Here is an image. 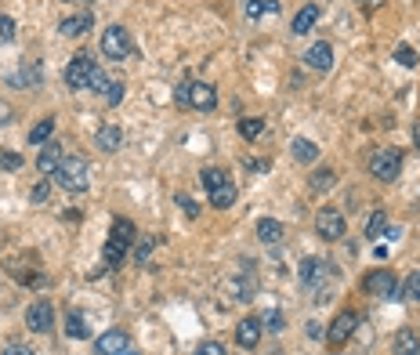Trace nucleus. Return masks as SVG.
<instances>
[{"mask_svg": "<svg viewBox=\"0 0 420 355\" xmlns=\"http://www.w3.org/2000/svg\"><path fill=\"white\" fill-rule=\"evenodd\" d=\"M329 261H322V257H305V265H301V283L305 286H319V283H326L329 279Z\"/></svg>", "mask_w": 420, "mask_h": 355, "instance_id": "nucleus-9", "label": "nucleus"}, {"mask_svg": "<svg viewBox=\"0 0 420 355\" xmlns=\"http://www.w3.org/2000/svg\"><path fill=\"white\" fill-rule=\"evenodd\" d=\"M95 69H98V66H95V58L76 55V58L69 62V69H66V84H69L73 91H87V80H91Z\"/></svg>", "mask_w": 420, "mask_h": 355, "instance_id": "nucleus-6", "label": "nucleus"}, {"mask_svg": "<svg viewBox=\"0 0 420 355\" xmlns=\"http://www.w3.org/2000/svg\"><path fill=\"white\" fill-rule=\"evenodd\" d=\"M47 196H51V185H47V181H40V185L33 188V203H47Z\"/></svg>", "mask_w": 420, "mask_h": 355, "instance_id": "nucleus-39", "label": "nucleus"}, {"mask_svg": "<svg viewBox=\"0 0 420 355\" xmlns=\"http://www.w3.org/2000/svg\"><path fill=\"white\" fill-rule=\"evenodd\" d=\"M95 29V15H73V18H62V26H58V33L62 37H83Z\"/></svg>", "mask_w": 420, "mask_h": 355, "instance_id": "nucleus-16", "label": "nucleus"}, {"mask_svg": "<svg viewBox=\"0 0 420 355\" xmlns=\"http://www.w3.org/2000/svg\"><path fill=\"white\" fill-rule=\"evenodd\" d=\"M51 131H54V120L47 116V120H40L33 131H29V145H44V142L51 138Z\"/></svg>", "mask_w": 420, "mask_h": 355, "instance_id": "nucleus-26", "label": "nucleus"}, {"mask_svg": "<svg viewBox=\"0 0 420 355\" xmlns=\"http://www.w3.org/2000/svg\"><path fill=\"white\" fill-rule=\"evenodd\" d=\"M315 22H319V4H305L301 11L293 15V33H297V37L308 33V29H312Z\"/></svg>", "mask_w": 420, "mask_h": 355, "instance_id": "nucleus-21", "label": "nucleus"}, {"mask_svg": "<svg viewBox=\"0 0 420 355\" xmlns=\"http://www.w3.org/2000/svg\"><path fill=\"white\" fill-rule=\"evenodd\" d=\"M199 181H203V188L210 192V188H221V185H225V181H232V178H228V171H221V167H203Z\"/></svg>", "mask_w": 420, "mask_h": 355, "instance_id": "nucleus-23", "label": "nucleus"}, {"mask_svg": "<svg viewBox=\"0 0 420 355\" xmlns=\"http://www.w3.org/2000/svg\"><path fill=\"white\" fill-rule=\"evenodd\" d=\"M4 355H37V351H33V348H25V344H8Z\"/></svg>", "mask_w": 420, "mask_h": 355, "instance_id": "nucleus-43", "label": "nucleus"}, {"mask_svg": "<svg viewBox=\"0 0 420 355\" xmlns=\"http://www.w3.org/2000/svg\"><path fill=\"white\" fill-rule=\"evenodd\" d=\"M305 62L312 69H329V66H334V47H329L326 40H319V44H312L305 51Z\"/></svg>", "mask_w": 420, "mask_h": 355, "instance_id": "nucleus-15", "label": "nucleus"}, {"mask_svg": "<svg viewBox=\"0 0 420 355\" xmlns=\"http://www.w3.org/2000/svg\"><path fill=\"white\" fill-rule=\"evenodd\" d=\"M264 322H268V330H283V315L272 308V312H264Z\"/></svg>", "mask_w": 420, "mask_h": 355, "instance_id": "nucleus-40", "label": "nucleus"}, {"mask_svg": "<svg viewBox=\"0 0 420 355\" xmlns=\"http://www.w3.org/2000/svg\"><path fill=\"white\" fill-rule=\"evenodd\" d=\"M395 62H399V66H406V69H413L420 58H416V51H413L409 44H399V47H395Z\"/></svg>", "mask_w": 420, "mask_h": 355, "instance_id": "nucleus-30", "label": "nucleus"}, {"mask_svg": "<svg viewBox=\"0 0 420 355\" xmlns=\"http://www.w3.org/2000/svg\"><path fill=\"white\" fill-rule=\"evenodd\" d=\"M392 351L395 355H420V337L413 330H399L395 341H392Z\"/></svg>", "mask_w": 420, "mask_h": 355, "instance_id": "nucleus-20", "label": "nucleus"}, {"mask_svg": "<svg viewBox=\"0 0 420 355\" xmlns=\"http://www.w3.org/2000/svg\"><path fill=\"white\" fill-rule=\"evenodd\" d=\"M4 40H15V18L0 15V44H4Z\"/></svg>", "mask_w": 420, "mask_h": 355, "instance_id": "nucleus-35", "label": "nucleus"}, {"mask_svg": "<svg viewBox=\"0 0 420 355\" xmlns=\"http://www.w3.org/2000/svg\"><path fill=\"white\" fill-rule=\"evenodd\" d=\"M54 181H58V188H66V192H87V185H91L87 159L83 156H66L62 167L54 171Z\"/></svg>", "mask_w": 420, "mask_h": 355, "instance_id": "nucleus-1", "label": "nucleus"}, {"mask_svg": "<svg viewBox=\"0 0 420 355\" xmlns=\"http://www.w3.org/2000/svg\"><path fill=\"white\" fill-rule=\"evenodd\" d=\"M363 290H366V294H373V298L392 301V298H399V279H395V272L377 269V272H370V276L363 279Z\"/></svg>", "mask_w": 420, "mask_h": 355, "instance_id": "nucleus-3", "label": "nucleus"}, {"mask_svg": "<svg viewBox=\"0 0 420 355\" xmlns=\"http://www.w3.org/2000/svg\"><path fill=\"white\" fill-rule=\"evenodd\" d=\"M315 232H319L322 240H329V243L341 240V236H344V218H341L334 207L319 210V214H315Z\"/></svg>", "mask_w": 420, "mask_h": 355, "instance_id": "nucleus-7", "label": "nucleus"}, {"mask_svg": "<svg viewBox=\"0 0 420 355\" xmlns=\"http://www.w3.org/2000/svg\"><path fill=\"white\" fill-rule=\"evenodd\" d=\"M406 294H409L413 301H420V272H409V279H406Z\"/></svg>", "mask_w": 420, "mask_h": 355, "instance_id": "nucleus-37", "label": "nucleus"}, {"mask_svg": "<svg viewBox=\"0 0 420 355\" xmlns=\"http://www.w3.org/2000/svg\"><path fill=\"white\" fill-rule=\"evenodd\" d=\"M124 348H131V341H127L124 330H105V334L95 341V351H98V355H116V351H124Z\"/></svg>", "mask_w": 420, "mask_h": 355, "instance_id": "nucleus-11", "label": "nucleus"}, {"mask_svg": "<svg viewBox=\"0 0 420 355\" xmlns=\"http://www.w3.org/2000/svg\"><path fill=\"white\" fill-rule=\"evenodd\" d=\"M116 355H138V351L134 348H124V351H116Z\"/></svg>", "mask_w": 420, "mask_h": 355, "instance_id": "nucleus-48", "label": "nucleus"}, {"mask_svg": "<svg viewBox=\"0 0 420 355\" xmlns=\"http://www.w3.org/2000/svg\"><path fill=\"white\" fill-rule=\"evenodd\" d=\"M62 159H66V149L51 142V145H44L40 156H37V171H40V174H54L58 167H62Z\"/></svg>", "mask_w": 420, "mask_h": 355, "instance_id": "nucleus-10", "label": "nucleus"}, {"mask_svg": "<svg viewBox=\"0 0 420 355\" xmlns=\"http://www.w3.org/2000/svg\"><path fill=\"white\" fill-rule=\"evenodd\" d=\"M334 185H337V174L329 171V167H326V171H315V174H312V181H308V188H312V192H329Z\"/></svg>", "mask_w": 420, "mask_h": 355, "instance_id": "nucleus-24", "label": "nucleus"}, {"mask_svg": "<svg viewBox=\"0 0 420 355\" xmlns=\"http://www.w3.org/2000/svg\"><path fill=\"white\" fill-rule=\"evenodd\" d=\"M355 4H363V8H366V11H377V8H380V4H384V0H355Z\"/></svg>", "mask_w": 420, "mask_h": 355, "instance_id": "nucleus-45", "label": "nucleus"}, {"mask_svg": "<svg viewBox=\"0 0 420 355\" xmlns=\"http://www.w3.org/2000/svg\"><path fill=\"white\" fill-rule=\"evenodd\" d=\"M119 102H124V84L109 80V84H105V106H119Z\"/></svg>", "mask_w": 420, "mask_h": 355, "instance_id": "nucleus-32", "label": "nucleus"}, {"mask_svg": "<svg viewBox=\"0 0 420 355\" xmlns=\"http://www.w3.org/2000/svg\"><path fill=\"white\" fill-rule=\"evenodd\" d=\"M119 145H124V131H119L116 123L98 127V149H102V152H116Z\"/></svg>", "mask_w": 420, "mask_h": 355, "instance_id": "nucleus-17", "label": "nucleus"}, {"mask_svg": "<svg viewBox=\"0 0 420 355\" xmlns=\"http://www.w3.org/2000/svg\"><path fill=\"white\" fill-rule=\"evenodd\" d=\"M384 229H387V214H384V210H377V214L370 218V229H366V236H373V240H377Z\"/></svg>", "mask_w": 420, "mask_h": 355, "instance_id": "nucleus-33", "label": "nucleus"}, {"mask_svg": "<svg viewBox=\"0 0 420 355\" xmlns=\"http://www.w3.org/2000/svg\"><path fill=\"white\" fill-rule=\"evenodd\" d=\"M276 0H247V15L250 18H261V15H276Z\"/></svg>", "mask_w": 420, "mask_h": 355, "instance_id": "nucleus-27", "label": "nucleus"}, {"mask_svg": "<svg viewBox=\"0 0 420 355\" xmlns=\"http://www.w3.org/2000/svg\"><path fill=\"white\" fill-rule=\"evenodd\" d=\"M8 120H11V106L0 102V123H8Z\"/></svg>", "mask_w": 420, "mask_h": 355, "instance_id": "nucleus-46", "label": "nucleus"}, {"mask_svg": "<svg viewBox=\"0 0 420 355\" xmlns=\"http://www.w3.org/2000/svg\"><path fill=\"white\" fill-rule=\"evenodd\" d=\"M261 131H264V120H257V116H250V120H239V135H243L247 142H254Z\"/></svg>", "mask_w": 420, "mask_h": 355, "instance_id": "nucleus-28", "label": "nucleus"}, {"mask_svg": "<svg viewBox=\"0 0 420 355\" xmlns=\"http://www.w3.org/2000/svg\"><path fill=\"white\" fill-rule=\"evenodd\" d=\"M218 102V91L210 84H189V106L192 109H214Z\"/></svg>", "mask_w": 420, "mask_h": 355, "instance_id": "nucleus-13", "label": "nucleus"}, {"mask_svg": "<svg viewBox=\"0 0 420 355\" xmlns=\"http://www.w3.org/2000/svg\"><path fill=\"white\" fill-rule=\"evenodd\" d=\"M413 142H416V149H420V123H413Z\"/></svg>", "mask_w": 420, "mask_h": 355, "instance_id": "nucleus-47", "label": "nucleus"}, {"mask_svg": "<svg viewBox=\"0 0 420 355\" xmlns=\"http://www.w3.org/2000/svg\"><path fill=\"white\" fill-rule=\"evenodd\" d=\"M257 236H261V243L276 247V243H283V225L276 218H261L257 221Z\"/></svg>", "mask_w": 420, "mask_h": 355, "instance_id": "nucleus-19", "label": "nucleus"}, {"mask_svg": "<svg viewBox=\"0 0 420 355\" xmlns=\"http://www.w3.org/2000/svg\"><path fill=\"white\" fill-rule=\"evenodd\" d=\"M206 196H210V207H218V210H228V207L235 203V185H232V181H225L221 188H210Z\"/></svg>", "mask_w": 420, "mask_h": 355, "instance_id": "nucleus-22", "label": "nucleus"}, {"mask_svg": "<svg viewBox=\"0 0 420 355\" xmlns=\"http://www.w3.org/2000/svg\"><path fill=\"white\" fill-rule=\"evenodd\" d=\"M177 207H185V214H189V218H196V214H199L196 200H189V196H177Z\"/></svg>", "mask_w": 420, "mask_h": 355, "instance_id": "nucleus-42", "label": "nucleus"}, {"mask_svg": "<svg viewBox=\"0 0 420 355\" xmlns=\"http://www.w3.org/2000/svg\"><path fill=\"white\" fill-rule=\"evenodd\" d=\"M0 167H4V171H18L22 167V156L18 152H4V156H0Z\"/></svg>", "mask_w": 420, "mask_h": 355, "instance_id": "nucleus-36", "label": "nucleus"}, {"mask_svg": "<svg viewBox=\"0 0 420 355\" xmlns=\"http://www.w3.org/2000/svg\"><path fill=\"white\" fill-rule=\"evenodd\" d=\"M290 156L297 159V164H315L319 149H315V142H308V138H293V142H290Z\"/></svg>", "mask_w": 420, "mask_h": 355, "instance_id": "nucleus-18", "label": "nucleus"}, {"mask_svg": "<svg viewBox=\"0 0 420 355\" xmlns=\"http://www.w3.org/2000/svg\"><path fill=\"white\" fill-rule=\"evenodd\" d=\"M25 322H29V330H33V334H47V330L54 327L51 301H37V305H29V312H25Z\"/></svg>", "mask_w": 420, "mask_h": 355, "instance_id": "nucleus-8", "label": "nucleus"}, {"mask_svg": "<svg viewBox=\"0 0 420 355\" xmlns=\"http://www.w3.org/2000/svg\"><path fill=\"white\" fill-rule=\"evenodd\" d=\"M235 341H239V348H257V341H261V319H239V327H235Z\"/></svg>", "mask_w": 420, "mask_h": 355, "instance_id": "nucleus-12", "label": "nucleus"}, {"mask_svg": "<svg viewBox=\"0 0 420 355\" xmlns=\"http://www.w3.org/2000/svg\"><path fill=\"white\" fill-rule=\"evenodd\" d=\"M127 240H119V236H109L105 240V250H102V261L105 269H116V265H124V257H127Z\"/></svg>", "mask_w": 420, "mask_h": 355, "instance_id": "nucleus-14", "label": "nucleus"}, {"mask_svg": "<svg viewBox=\"0 0 420 355\" xmlns=\"http://www.w3.org/2000/svg\"><path fill=\"white\" fill-rule=\"evenodd\" d=\"M102 51L116 62H124L131 55V37H127V29L124 26H109L105 33H102Z\"/></svg>", "mask_w": 420, "mask_h": 355, "instance_id": "nucleus-4", "label": "nucleus"}, {"mask_svg": "<svg viewBox=\"0 0 420 355\" xmlns=\"http://www.w3.org/2000/svg\"><path fill=\"white\" fill-rule=\"evenodd\" d=\"M174 102H177V106H189V84H182V87L174 91Z\"/></svg>", "mask_w": 420, "mask_h": 355, "instance_id": "nucleus-44", "label": "nucleus"}, {"mask_svg": "<svg viewBox=\"0 0 420 355\" xmlns=\"http://www.w3.org/2000/svg\"><path fill=\"white\" fill-rule=\"evenodd\" d=\"M196 355H225V348L218 344V341H210V344H199V351Z\"/></svg>", "mask_w": 420, "mask_h": 355, "instance_id": "nucleus-41", "label": "nucleus"}, {"mask_svg": "<svg viewBox=\"0 0 420 355\" xmlns=\"http://www.w3.org/2000/svg\"><path fill=\"white\" fill-rule=\"evenodd\" d=\"M11 84H40V66H29L25 73L11 77Z\"/></svg>", "mask_w": 420, "mask_h": 355, "instance_id": "nucleus-34", "label": "nucleus"}, {"mask_svg": "<svg viewBox=\"0 0 420 355\" xmlns=\"http://www.w3.org/2000/svg\"><path fill=\"white\" fill-rule=\"evenodd\" d=\"M66 334H69V337H76V341H83L87 334H91L80 312H69V315H66Z\"/></svg>", "mask_w": 420, "mask_h": 355, "instance_id": "nucleus-25", "label": "nucleus"}, {"mask_svg": "<svg viewBox=\"0 0 420 355\" xmlns=\"http://www.w3.org/2000/svg\"><path fill=\"white\" fill-rule=\"evenodd\" d=\"M366 167L377 181H395L402 174V152L399 149H373Z\"/></svg>", "mask_w": 420, "mask_h": 355, "instance_id": "nucleus-2", "label": "nucleus"}, {"mask_svg": "<svg viewBox=\"0 0 420 355\" xmlns=\"http://www.w3.org/2000/svg\"><path fill=\"white\" fill-rule=\"evenodd\" d=\"M112 236H119V240H134V221H127V218H116L112 221Z\"/></svg>", "mask_w": 420, "mask_h": 355, "instance_id": "nucleus-31", "label": "nucleus"}, {"mask_svg": "<svg viewBox=\"0 0 420 355\" xmlns=\"http://www.w3.org/2000/svg\"><path fill=\"white\" fill-rule=\"evenodd\" d=\"M355 327H358V315L355 312H341L334 322L326 327V344H334V348H341L351 334H355Z\"/></svg>", "mask_w": 420, "mask_h": 355, "instance_id": "nucleus-5", "label": "nucleus"}, {"mask_svg": "<svg viewBox=\"0 0 420 355\" xmlns=\"http://www.w3.org/2000/svg\"><path fill=\"white\" fill-rule=\"evenodd\" d=\"M105 84H109V80H105V73H102V69H95V73H91V80H87V91H105Z\"/></svg>", "mask_w": 420, "mask_h": 355, "instance_id": "nucleus-38", "label": "nucleus"}, {"mask_svg": "<svg viewBox=\"0 0 420 355\" xmlns=\"http://www.w3.org/2000/svg\"><path fill=\"white\" fill-rule=\"evenodd\" d=\"M153 250H156V240L145 236V240L138 243V250H134V261H138V265H148V261H153Z\"/></svg>", "mask_w": 420, "mask_h": 355, "instance_id": "nucleus-29", "label": "nucleus"}]
</instances>
